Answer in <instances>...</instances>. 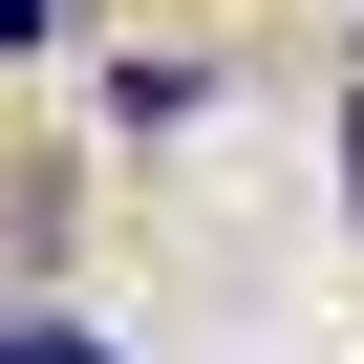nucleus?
<instances>
[{"mask_svg":"<svg viewBox=\"0 0 364 364\" xmlns=\"http://www.w3.org/2000/svg\"><path fill=\"white\" fill-rule=\"evenodd\" d=\"M0 364H107V343H86V321H0Z\"/></svg>","mask_w":364,"mask_h":364,"instance_id":"nucleus-1","label":"nucleus"},{"mask_svg":"<svg viewBox=\"0 0 364 364\" xmlns=\"http://www.w3.org/2000/svg\"><path fill=\"white\" fill-rule=\"evenodd\" d=\"M22 43H65V0H0V65H22Z\"/></svg>","mask_w":364,"mask_h":364,"instance_id":"nucleus-2","label":"nucleus"},{"mask_svg":"<svg viewBox=\"0 0 364 364\" xmlns=\"http://www.w3.org/2000/svg\"><path fill=\"white\" fill-rule=\"evenodd\" d=\"M343 193H364V107H343Z\"/></svg>","mask_w":364,"mask_h":364,"instance_id":"nucleus-3","label":"nucleus"}]
</instances>
